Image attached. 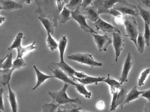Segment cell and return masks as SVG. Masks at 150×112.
I'll use <instances>...</instances> for the list:
<instances>
[{
	"mask_svg": "<svg viewBox=\"0 0 150 112\" xmlns=\"http://www.w3.org/2000/svg\"><path fill=\"white\" fill-rule=\"evenodd\" d=\"M76 89L77 91L81 95H83L86 98L90 99L91 97V92L88 91L86 88L85 85L81 83H77V84L75 85Z\"/></svg>",
	"mask_w": 150,
	"mask_h": 112,
	"instance_id": "30",
	"label": "cell"
},
{
	"mask_svg": "<svg viewBox=\"0 0 150 112\" xmlns=\"http://www.w3.org/2000/svg\"><path fill=\"white\" fill-rule=\"evenodd\" d=\"M145 44L147 46H149L150 44V25L144 23V32L143 34Z\"/></svg>",
	"mask_w": 150,
	"mask_h": 112,
	"instance_id": "38",
	"label": "cell"
},
{
	"mask_svg": "<svg viewBox=\"0 0 150 112\" xmlns=\"http://www.w3.org/2000/svg\"><path fill=\"white\" fill-rule=\"evenodd\" d=\"M140 4L145 6L150 10V0H136Z\"/></svg>",
	"mask_w": 150,
	"mask_h": 112,
	"instance_id": "44",
	"label": "cell"
},
{
	"mask_svg": "<svg viewBox=\"0 0 150 112\" xmlns=\"http://www.w3.org/2000/svg\"><path fill=\"white\" fill-rule=\"evenodd\" d=\"M47 44L48 49L52 51H54L59 47V44L57 43L51 33L47 32Z\"/></svg>",
	"mask_w": 150,
	"mask_h": 112,
	"instance_id": "29",
	"label": "cell"
},
{
	"mask_svg": "<svg viewBox=\"0 0 150 112\" xmlns=\"http://www.w3.org/2000/svg\"><path fill=\"white\" fill-rule=\"evenodd\" d=\"M59 106L54 103L45 104L42 106V112H56Z\"/></svg>",
	"mask_w": 150,
	"mask_h": 112,
	"instance_id": "35",
	"label": "cell"
},
{
	"mask_svg": "<svg viewBox=\"0 0 150 112\" xmlns=\"http://www.w3.org/2000/svg\"><path fill=\"white\" fill-rule=\"evenodd\" d=\"M124 19L123 15L115 18V22L118 25L124 24Z\"/></svg>",
	"mask_w": 150,
	"mask_h": 112,
	"instance_id": "45",
	"label": "cell"
},
{
	"mask_svg": "<svg viewBox=\"0 0 150 112\" xmlns=\"http://www.w3.org/2000/svg\"><path fill=\"white\" fill-rule=\"evenodd\" d=\"M7 57L4 61L3 62L1 65V68L3 69H8L12 68L13 62H12V58L13 56L11 53H9L7 54Z\"/></svg>",
	"mask_w": 150,
	"mask_h": 112,
	"instance_id": "32",
	"label": "cell"
},
{
	"mask_svg": "<svg viewBox=\"0 0 150 112\" xmlns=\"http://www.w3.org/2000/svg\"><path fill=\"white\" fill-rule=\"evenodd\" d=\"M26 65V63L25 62L23 58H16L13 62L12 68L15 70H16L20 69Z\"/></svg>",
	"mask_w": 150,
	"mask_h": 112,
	"instance_id": "37",
	"label": "cell"
},
{
	"mask_svg": "<svg viewBox=\"0 0 150 112\" xmlns=\"http://www.w3.org/2000/svg\"><path fill=\"white\" fill-rule=\"evenodd\" d=\"M23 38V32H18L13 41L12 44L8 48V51H11L13 49L16 50L21 47L22 46V42Z\"/></svg>",
	"mask_w": 150,
	"mask_h": 112,
	"instance_id": "27",
	"label": "cell"
},
{
	"mask_svg": "<svg viewBox=\"0 0 150 112\" xmlns=\"http://www.w3.org/2000/svg\"><path fill=\"white\" fill-rule=\"evenodd\" d=\"M59 67L66 74H67L69 77L73 78H74V75L76 70L74 69L73 68L69 66L66 62H64L54 63Z\"/></svg>",
	"mask_w": 150,
	"mask_h": 112,
	"instance_id": "22",
	"label": "cell"
},
{
	"mask_svg": "<svg viewBox=\"0 0 150 112\" xmlns=\"http://www.w3.org/2000/svg\"><path fill=\"white\" fill-rule=\"evenodd\" d=\"M37 48L36 42L35 41L28 46L23 47L22 46L21 47L16 49L17 53L16 58H23V56L27 55L30 52L34 51Z\"/></svg>",
	"mask_w": 150,
	"mask_h": 112,
	"instance_id": "20",
	"label": "cell"
},
{
	"mask_svg": "<svg viewBox=\"0 0 150 112\" xmlns=\"http://www.w3.org/2000/svg\"><path fill=\"white\" fill-rule=\"evenodd\" d=\"M103 82L108 85L110 88H114L120 90L122 86V85L120 82H118L115 79H114L110 76V74L108 75L107 78H105Z\"/></svg>",
	"mask_w": 150,
	"mask_h": 112,
	"instance_id": "26",
	"label": "cell"
},
{
	"mask_svg": "<svg viewBox=\"0 0 150 112\" xmlns=\"http://www.w3.org/2000/svg\"><path fill=\"white\" fill-rule=\"evenodd\" d=\"M38 19L43 25L47 32L51 33V35L53 36L54 35V29L55 25L53 21L50 18L41 16L38 17Z\"/></svg>",
	"mask_w": 150,
	"mask_h": 112,
	"instance_id": "19",
	"label": "cell"
},
{
	"mask_svg": "<svg viewBox=\"0 0 150 112\" xmlns=\"http://www.w3.org/2000/svg\"><path fill=\"white\" fill-rule=\"evenodd\" d=\"M33 68L36 72L37 77V82L35 86L32 89V90H34L39 87L42 83L45 82L46 80L50 78H55L54 75H49L42 73L35 65H33Z\"/></svg>",
	"mask_w": 150,
	"mask_h": 112,
	"instance_id": "15",
	"label": "cell"
},
{
	"mask_svg": "<svg viewBox=\"0 0 150 112\" xmlns=\"http://www.w3.org/2000/svg\"><path fill=\"white\" fill-rule=\"evenodd\" d=\"M68 59L74 61L81 64L88 65L91 67V70L94 67L103 66L102 63L98 62L94 60L92 55L86 53H78L68 56Z\"/></svg>",
	"mask_w": 150,
	"mask_h": 112,
	"instance_id": "4",
	"label": "cell"
},
{
	"mask_svg": "<svg viewBox=\"0 0 150 112\" xmlns=\"http://www.w3.org/2000/svg\"><path fill=\"white\" fill-rule=\"evenodd\" d=\"M88 75H86L84 72H80V71H76L74 75L75 78H78V79H82L86 77Z\"/></svg>",
	"mask_w": 150,
	"mask_h": 112,
	"instance_id": "42",
	"label": "cell"
},
{
	"mask_svg": "<svg viewBox=\"0 0 150 112\" xmlns=\"http://www.w3.org/2000/svg\"><path fill=\"white\" fill-rule=\"evenodd\" d=\"M145 91H139L137 89V86H134L133 87L131 90L129 91V93L127 94L126 97V99L125 101L123 102L122 105L121 106V108L122 109L123 106L125 105L129 104L130 102L138 99L140 97H141V95L144 93Z\"/></svg>",
	"mask_w": 150,
	"mask_h": 112,
	"instance_id": "14",
	"label": "cell"
},
{
	"mask_svg": "<svg viewBox=\"0 0 150 112\" xmlns=\"http://www.w3.org/2000/svg\"><path fill=\"white\" fill-rule=\"evenodd\" d=\"M3 10V7L2 6H0V11Z\"/></svg>",
	"mask_w": 150,
	"mask_h": 112,
	"instance_id": "53",
	"label": "cell"
},
{
	"mask_svg": "<svg viewBox=\"0 0 150 112\" xmlns=\"http://www.w3.org/2000/svg\"><path fill=\"white\" fill-rule=\"evenodd\" d=\"M71 15L72 19H74L83 30L91 34H98L96 32L88 25L86 21L87 18L84 13L80 11V8H78L74 11H71Z\"/></svg>",
	"mask_w": 150,
	"mask_h": 112,
	"instance_id": "6",
	"label": "cell"
},
{
	"mask_svg": "<svg viewBox=\"0 0 150 112\" xmlns=\"http://www.w3.org/2000/svg\"><path fill=\"white\" fill-rule=\"evenodd\" d=\"M83 110V108L82 107H75V108H73L70 110H66L64 109L63 110H61L60 108H58L57 111H56V112H76L78 111H81Z\"/></svg>",
	"mask_w": 150,
	"mask_h": 112,
	"instance_id": "41",
	"label": "cell"
},
{
	"mask_svg": "<svg viewBox=\"0 0 150 112\" xmlns=\"http://www.w3.org/2000/svg\"><path fill=\"white\" fill-rule=\"evenodd\" d=\"M4 89L3 88L0 89V110L4 111V105L3 102V93Z\"/></svg>",
	"mask_w": 150,
	"mask_h": 112,
	"instance_id": "40",
	"label": "cell"
},
{
	"mask_svg": "<svg viewBox=\"0 0 150 112\" xmlns=\"http://www.w3.org/2000/svg\"><path fill=\"white\" fill-rule=\"evenodd\" d=\"M83 10L84 11V14L87 18L90 19L93 23L96 22L99 18V15L98 13V10L92 4L89 5Z\"/></svg>",
	"mask_w": 150,
	"mask_h": 112,
	"instance_id": "17",
	"label": "cell"
},
{
	"mask_svg": "<svg viewBox=\"0 0 150 112\" xmlns=\"http://www.w3.org/2000/svg\"><path fill=\"white\" fill-rule=\"evenodd\" d=\"M71 19H72V18L71 11L67 7H64L59 15L60 23L61 24H63Z\"/></svg>",
	"mask_w": 150,
	"mask_h": 112,
	"instance_id": "25",
	"label": "cell"
},
{
	"mask_svg": "<svg viewBox=\"0 0 150 112\" xmlns=\"http://www.w3.org/2000/svg\"><path fill=\"white\" fill-rule=\"evenodd\" d=\"M33 0H21L23 3H26L27 4H30Z\"/></svg>",
	"mask_w": 150,
	"mask_h": 112,
	"instance_id": "50",
	"label": "cell"
},
{
	"mask_svg": "<svg viewBox=\"0 0 150 112\" xmlns=\"http://www.w3.org/2000/svg\"><path fill=\"white\" fill-rule=\"evenodd\" d=\"M38 6L37 12L41 16L50 18L57 27L59 15L64 8L63 0H35Z\"/></svg>",
	"mask_w": 150,
	"mask_h": 112,
	"instance_id": "1",
	"label": "cell"
},
{
	"mask_svg": "<svg viewBox=\"0 0 150 112\" xmlns=\"http://www.w3.org/2000/svg\"><path fill=\"white\" fill-rule=\"evenodd\" d=\"M128 93V90L127 87L123 86L119 90L118 92V96H117V99H116V104H115V107L116 108L118 106L121 107L123 104V102L126 99V97Z\"/></svg>",
	"mask_w": 150,
	"mask_h": 112,
	"instance_id": "24",
	"label": "cell"
},
{
	"mask_svg": "<svg viewBox=\"0 0 150 112\" xmlns=\"http://www.w3.org/2000/svg\"><path fill=\"white\" fill-rule=\"evenodd\" d=\"M137 50L139 51V52L142 54L144 51L146 44H145V39H144L143 34L142 33H138L137 39Z\"/></svg>",
	"mask_w": 150,
	"mask_h": 112,
	"instance_id": "31",
	"label": "cell"
},
{
	"mask_svg": "<svg viewBox=\"0 0 150 112\" xmlns=\"http://www.w3.org/2000/svg\"><path fill=\"white\" fill-rule=\"evenodd\" d=\"M144 112H150V102L146 104Z\"/></svg>",
	"mask_w": 150,
	"mask_h": 112,
	"instance_id": "48",
	"label": "cell"
},
{
	"mask_svg": "<svg viewBox=\"0 0 150 112\" xmlns=\"http://www.w3.org/2000/svg\"><path fill=\"white\" fill-rule=\"evenodd\" d=\"M76 112H85V111H78Z\"/></svg>",
	"mask_w": 150,
	"mask_h": 112,
	"instance_id": "54",
	"label": "cell"
},
{
	"mask_svg": "<svg viewBox=\"0 0 150 112\" xmlns=\"http://www.w3.org/2000/svg\"><path fill=\"white\" fill-rule=\"evenodd\" d=\"M124 0H94L92 5L97 9L99 15L108 14L110 9L118 3L122 2Z\"/></svg>",
	"mask_w": 150,
	"mask_h": 112,
	"instance_id": "5",
	"label": "cell"
},
{
	"mask_svg": "<svg viewBox=\"0 0 150 112\" xmlns=\"http://www.w3.org/2000/svg\"><path fill=\"white\" fill-rule=\"evenodd\" d=\"M139 11V15L142 17L144 21V23L150 25V10L143 8L141 5H137Z\"/></svg>",
	"mask_w": 150,
	"mask_h": 112,
	"instance_id": "28",
	"label": "cell"
},
{
	"mask_svg": "<svg viewBox=\"0 0 150 112\" xmlns=\"http://www.w3.org/2000/svg\"><path fill=\"white\" fill-rule=\"evenodd\" d=\"M63 1L65 3V4H67L69 3L70 0H63Z\"/></svg>",
	"mask_w": 150,
	"mask_h": 112,
	"instance_id": "52",
	"label": "cell"
},
{
	"mask_svg": "<svg viewBox=\"0 0 150 112\" xmlns=\"http://www.w3.org/2000/svg\"><path fill=\"white\" fill-rule=\"evenodd\" d=\"M15 70L12 68L8 69L0 70V83L3 86L9 84L12 73Z\"/></svg>",
	"mask_w": 150,
	"mask_h": 112,
	"instance_id": "18",
	"label": "cell"
},
{
	"mask_svg": "<svg viewBox=\"0 0 150 112\" xmlns=\"http://www.w3.org/2000/svg\"><path fill=\"white\" fill-rule=\"evenodd\" d=\"M5 19H6L5 17L0 15V25L5 21Z\"/></svg>",
	"mask_w": 150,
	"mask_h": 112,
	"instance_id": "49",
	"label": "cell"
},
{
	"mask_svg": "<svg viewBox=\"0 0 150 112\" xmlns=\"http://www.w3.org/2000/svg\"><path fill=\"white\" fill-rule=\"evenodd\" d=\"M134 64V61L132 58V55L130 52H128L127 58L123 64V69L122 72L121 76L120 78V82L122 85L124 83L128 82V77L130 70L132 68Z\"/></svg>",
	"mask_w": 150,
	"mask_h": 112,
	"instance_id": "10",
	"label": "cell"
},
{
	"mask_svg": "<svg viewBox=\"0 0 150 112\" xmlns=\"http://www.w3.org/2000/svg\"><path fill=\"white\" fill-rule=\"evenodd\" d=\"M114 8L120 11L123 15L136 17L139 15V11L137 6L129 3L126 0L122 2L118 3L114 6Z\"/></svg>",
	"mask_w": 150,
	"mask_h": 112,
	"instance_id": "7",
	"label": "cell"
},
{
	"mask_svg": "<svg viewBox=\"0 0 150 112\" xmlns=\"http://www.w3.org/2000/svg\"><path fill=\"white\" fill-rule=\"evenodd\" d=\"M112 44L115 51V61L117 62L118 59L123 50L125 45V40L122 35L120 31L112 33Z\"/></svg>",
	"mask_w": 150,
	"mask_h": 112,
	"instance_id": "8",
	"label": "cell"
},
{
	"mask_svg": "<svg viewBox=\"0 0 150 112\" xmlns=\"http://www.w3.org/2000/svg\"><path fill=\"white\" fill-rule=\"evenodd\" d=\"M50 70L53 73L54 76L55 78L61 80L65 83L72 85L74 86L77 83L75 82L74 80H72L61 69L56 68L54 70Z\"/></svg>",
	"mask_w": 150,
	"mask_h": 112,
	"instance_id": "13",
	"label": "cell"
},
{
	"mask_svg": "<svg viewBox=\"0 0 150 112\" xmlns=\"http://www.w3.org/2000/svg\"><path fill=\"white\" fill-rule=\"evenodd\" d=\"M150 73V68L144 70L141 73L138 80V84L139 86L144 85V83Z\"/></svg>",
	"mask_w": 150,
	"mask_h": 112,
	"instance_id": "36",
	"label": "cell"
},
{
	"mask_svg": "<svg viewBox=\"0 0 150 112\" xmlns=\"http://www.w3.org/2000/svg\"><path fill=\"white\" fill-rule=\"evenodd\" d=\"M96 107L99 110H104L105 107V103L102 101H99L96 104Z\"/></svg>",
	"mask_w": 150,
	"mask_h": 112,
	"instance_id": "47",
	"label": "cell"
},
{
	"mask_svg": "<svg viewBox=\"0 0 150 112\" xmlns=\"http://www.w3.org/2000/svg\"><path fill=\"white\" fill-rule=\"evenodd\" d=\"M69 85L65 83L63 88L59 91L51 92H49L48 94L52 99V102L59 106L69 104H81L82 102L78 98L72 99L69 97L67 93V91L68 89Z\"/></svg>",
	"mask_w": 150,
	"mask_h": 112,
	"instance_id": "2",
	"label": "cell"
},
{
	"mask_svg": "<svg viewBox=\"0 0 150 112\" xmlns=\"http://www.w3.org/2000/svg\"><path fill=\"white\" fill-rule=\"evenodd\" d=\"M68 41L67 36H62L59 40V51L60 59V62H63L64 61V54L67 45Z\"/></svg>",
	"mask_w": 150,
	"mask_h": 112,
	"instance_id": "23",
	"label": "cell"
},
{
	"mask_svg": "<svg viewBox=\"0 0 150 112\" xmlns=\"http://www.w3.org/2000/svg\"><path fill=\"white\" fill-rule=\"evenodd\" d=\"M94 38V42L98 47L99 52L107 51V48L108 46L112 43V40L111 38L108 35H98V34H92Z\"/></svg>",
	"mask_w": 150,
	"mask_h": 112,
	"instance_id": "9",
	"label": "cell"
},
{
	"mask_svg": "<svg viewBox=\"0 0 150 112\" xmlns=\"http://www.w3.org/2000/svg\"><path fill=\"white\" fill-rule=\"evenodd\" d=\"M93 25L97 30L102 31L104 33H113L120 31L115 26L103 20L100 17L96 22L93 23Z\"/></svg>",
	"mask_w": 150,
	"mask_h": 112,
	"instance_id": "11",
	"label": "cell"
},
{
	"mask_svg": "<svg viewBox=\"0 0 150 112\" xmlns=\"http://www.w3.org/2000/svg\"><path fill=\"white\" fill-rule=\"evenodd\" d=\"M108 14L111 15L113 16H114L115 18L117 17L123 15L122 14H121L120 11H118V10L115 9L114 8H112L110 9L109 10L108 12Z\"/></svg>",
	"mask_w": 150,
	"mask_h": 112,
	"instance_id": "39",
	"label": "cell"
},
{
	"mask_svg": "<svg viewBox=\"0 0 150 112\" xmlns=\"http://www.w3.org/2000/svg\"><path fill=\"white\" fill-rule=\"evenodd\" d=\"M7 56V55H6V56H4V57H3V58H2V59H1V60H0V69L1 68V65L2 63L4 61V60L6 59Z\"/></svg>",
	"mask_w": 150,
	"mask_h": 112,
	"instance_id": "51",
	"label": "cell"
},
{
	"mask_svg": "<svg viewBox=\"0 0 150 112\" xmlns=\"http://www.w3.org/2000/svg\"><path fill=\"white\" fill-rule=\"evenodd\" d=\"M105 78L102 77H92L90 76H87L86 77L82 79H78V78H75L74 81H76L78 82L79 83L82 84L84 85H87L95 84L97 85L99 82H103V80Z\"/></svg>",
	"mask_w": 150,
	"mask_h": 112,
	"instance_id": "16",
	"label": "cell"
},
{
	"mask_svg": "<svg viewBox=\"0 0 150 112\" xmlns=\"http://www.w3.org/2000/svg\"><path fill=\"white\" fill-rule=\"evenodd\" d=\"M3 111H1V110H0V112H3Z\"/></svg>",
	"mask_w": 150,
	"mask_h": 112,
	"instance_id": "55",
	"label": "cell"
},
{
	"mask_svg": "<svg viewBox=\"0 0 150 112\" xmlns=\"http://www.w3.org/2000/svg\"><path fill=\"white\" fill-rule=\"evenodd\" d=\"M0 2L2 6L3 10L7 12L23 8V3L21 1H17L14 0H1Z\"/></svg>",
	"mask_w": 150,
	"mask_h": 112,
	"instance_id": "12",
	"label": "cell"
},
{
	"mask_svg": "<svg viewBox=\"0 0 150 112\" xmlns=\"http://www.w3.org/2000/svg\"><path fill=\"white\" fill-rule=\"evenodd\" d=\"M82 0H70L66 7L70 10L71 11H74L78 8L81 7Z\"/></svg>",
	"mask_w": 150,
	"mask_h": 112,
	"instance_id": "34",
	"label": "cell"
},
{
	"mask_svg": "<svg viewBox=\"0 0 150 112\" xmlns=\"http://www.w3.org/2000/svg\"><path fill=\"white\" fill-rule=\"evenodd\" d=\"M119 90L114 88H110V92L112 96V103L110 106V111H114L116 110L115 107V104H116V99H117V96H118V92Z\"/></svg>",
	"mask_w": 150,
	"mask_h": 112,
	"instance_id": "33",
	"label": "cell"
},
{
	"mask_svg": "<svg viewBox=\"0 0 150 112\" xmlns=\"http://www.w3.org/2000/svg\"><path fill=\"white\" fill-rule=\"evenodd\" d=\"M8 98L11 108V112H18V103L16 94L11 90L9 84L8 85Z\"/></svg>",
	"mask_w": 150,
	"mask_h": 112,
	"instance_id": "21",
	"label": "cell"
},
{
	"mask_svg": "<svg viewBox=\"0 0 150 112\" xmlns=\"http://www.w3.org/2000/svg\"><path fill=\"white\" fill-rule=\"evenodd\" d=\"M124 16V25L126 30V37L132 41L136 46L137 39L138 36V24L134 17L132 16L123 15Z\"/></svg>",
	"mask_w": 150,
	"mask_h": 112,
	"instance_id": "3",
	"label": "cell"
},
{
	"mask_svg": "<svg viewBox=\"0 0 150 112\" xmlns=\"http://www.w3.org/2000/svg\"><path fill=\"white\" fill-rule=\"evenodd\" d=\"M93 0H82L81 7L83 9L88 7L92 4Z\"/></svg>",
	"mask_w": 150,
	"mask_h": 112,
	"instance_id": "43",
	"label": "cell"
},
{
	"mask_svg": "<svg viewBox=\"0 0 150 112\" xmlns=\"http://www.w3.org/2000/svg\"><path fill=\"white\" fill-rule=\"evenodd\" d=\"M141 97L146 99L149 102H150V89L145 90L144 93L141 95Z\"/></svg>",
	"mask_w": 150,
	"mask_h": 112,
	"instance_id": "46",
	"label": "cell"
}]
</instances>
